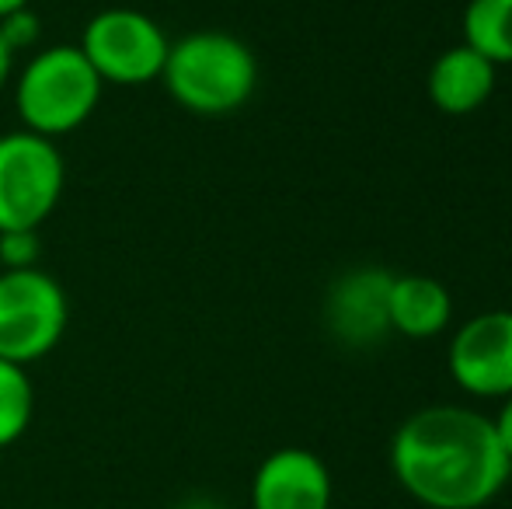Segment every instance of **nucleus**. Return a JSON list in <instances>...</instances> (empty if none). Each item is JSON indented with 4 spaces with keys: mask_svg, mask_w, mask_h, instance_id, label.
<instances>
[{
    "mask_svg": "<svg viewBox=\"0 0 512 509\" xmlns=\"http://www.w3.org/2000/svg\"><path fill=\"white\" fill-rule=\"evenodd\" d=\"M11 67H14V53H11V46L4 42V35H0V91L7 88V77H11Z\"/></svg>",
    "mask_w": 512,
    "mask_h": 509,
    "instance_id": "nucleus-17",
    "label": "nucleus"
},
{
    "mask_svg": "<svg viewBox=\"0 0 512 509\" xmlns=\"http://www.w3.org/2000/svg\"><path fill=\"white\" fill-rule=\"evenodd\" d=\"M495 74H499V67L467 42L450 46L429 70V81H425L429 102L446 116H471L492 98Z\"/></svg>",
    "mask_w": 512,
    "mask_h": 509,
    "instance_id": "nucleus-10",
    "label": "nucleus"
},
{
    "mask_svg": "<svg viewBox=\"0 0 512 509\" xmlns=\"http://www.w3.org/2000/svg\"><path fill=\"white\" fill-rule=\"evenodd\" d=\"M39 28H42V21H39V14H35L32 7H21V11L0 18V35H4V42L11 46L14 56L39 39Z\"/></svg>",
    "mask_w": 512,
    "mask_h": 509,
    "instance_id": "nucleus-15",
    "label": "nucleus"
},
{
    "mask_svg": "<svg viewBox=\"0 0 512 509\" xmlns=\"http://www.w3.org/2000/svg\"><path fill=\"white\" fill-rule=\"evenodd\" d=\"M67 293L39 265L0 269V360L32 367L67 332Z\"/></svg>",
    "mask_w": 512,
    "mask_h": 509,
    "instance_id": "nucleus-4",
    "label": "nucleus"
},
{
    "mask_svg": "<svg viewBox=\"0 0 512 509\" xmlns=\"http://www.w3.org/2000/svg\"><path fill=\"white\" fill-rule=\"evenodd\" d=\"M492 426H495V436H499L502 450H506L509 461H512V394H509V398H502L499 415L492 419Z\"/></svg>",
    "mask_w": 512,
    "mask_h": 509,
    "instance_id": "nucleus-16",
    "label": "nucleus"
},
{
    "mask_svg": "<svg viewBox=\"0 0 512 509\" xmlns=\"http://www.w3.org/2000/svg\"><path fill=\"white\" fill-rule=\"evenodd\" d=\"M102 102V77L81 46H53L25 63L14 88V109L28 133L46 140L67 136L95 116Z\"/></svg>",
    "mask_w": 512,
    "mask_h": 509,
    "instance_id": "nucleus-3",
    "label": "nucleus"
},
{
    "mask_svg": "<svg viewBox=\"0 0 512 509\" xmlns=\"http://www.w3.org/2000/svg\"><path fill=\"white\" fill-rule=\"evenodd\" d=\"M251 509H331V471L314 450L283 447L258 464Z\"/></svg>",
    "mask_w": 512,
    "mask_h": 509,
    "instance_id": "nucleus-8",
    "label": "nucleus"
},
{
    "mask_svg": "<svg viewBox=\"0 0 512 509\" xmlns=\"http://www.w3.org/2000/svg\"><path fill=\"white\" fill-rule=\"evenodd\" d=\"M185 509H216L213 503H192V506H185Z\"/></svg>",
    "mask_w": 512,
    "mask_h": 509,
    "instance_id": "nucleus-19",
    "label": "nucleus"
},
{
    "mask_svg": "<svg viewBox=\"0 0 512 509\" xmlns=\"http://www.w3.org/2000/svg\"><path fill=\"white\" fill-rule=\"evenodd\" d=\"M161 81L185 112L220 119L251 102L258 88V60L237 35L203 28L171 42Z\"/></svg>",
    "mask_w": 512,
    "mask_h": 509,
    "instance_id": "nucleus-2",
    "label": "nucleus"
},
{
    "mask_svg": "<svg viewBox=\"0 0 512 509\" xmlns=\"http://www.w3.org/2000/svg\"><path fill=\"white\" fill-rule=\"evenodd\" d=\"M39 258V231L0 234V269H32Z\"/></svg>",
    "mask_w": 512,
    "mask_h": 509,
    "instance_id": "nucleus-14",
    "label": "nucleus"
},
{
    "mask_svg": "<svg viewBox=\"0 0 512 509\" xmlns=\"http://www.w3.org/2000/svg\"><path fill=\"white\" fill-rule=\"evenodd\" d=\"M464 42L495 67H512V0H471L464 7Z\"/></svg>",
    "mask_w": 512,
    "mask_h": 509,
    "instance_id": "nucleus-12",
    "label": "nucleus"
},
{
    "mask_svg": "<svg viewBox=\"0 0 512 509\" xmlns=\"http://www.w3.org/2000/svg\"><path fill=\"white\" fill-rule=\"evenodd\" d=\"M35 415V387L28 367L0 360V450L18 443Z\"/></svg>",
    "mask_w": 512,
    "mask_h": 509,
    "instance_id": "nucleus-13",
    "label": "nucleus"
},
{
    "mask_svg": "<svg viewBox=\"0 0 512 509\" xmlns=\"http://www.w3.org/2000/svg\"><path fill=\"white\" fill-rule=\"evenodd\" d=\"M453 384L471 398L502 401L512 394V311H481L453 332L446 349Z\"/></svg>",
    "mask_w": 512,
    "mask_h": 509,
    "instance_id": "nucleus-7",
    "label": "nucleus"
},
{
    "mask_svg": "<svg viewBox=\"0 0 512 509\" xmlns=\"http://www.w3.org/2000/svg\"><path fill=\"white\" fill-rule=\"evenodd\" d=\"M453 318V297L432 276H394L387 290V325L405 339H436Z\"/></svg>",
    "mask_w": 512,
    "mask_h": 509,
    "instance_id": "nucleus-11",
    "label": "nucleus"
},
{
    "mask_svg": "<svg viewBox=\"0 0 512 509\" xmlns=\"http://www.w3.org/2000/svg\"><path fill=\"white\" fill-rule=\"evenodd\" d=\"M391 471L425 509H481L512 475L492 415L464 405H429L408 415L391 440Z\"/></svg>",
    "mask_w": 512,
    "mask_h": 509,
    "instance_id": "nucleus-1",
    "label": "nucleus"
},
{
    "mask_svg": "<svg viewBox=\"0 0 512 509\" xmlns=\"http://www.w3.org/2000/svg\"><path fill=\"white\" fill-rule=\"evenodd\" d=\"M391 272L384 269H352L331 286L328 293V325L349 346H373L387 325V290Z\"/></svg>",
    "mask_w": 512,
    "mask_h": 509,
    "instance_id": "nucleus-9",
    "label": "nucleus"
},
{
    "mask_svg": "<svg viewBox=\"0 0 512 509\" xmlns=\"http://www.w3.org/2000/svg\"><path fill=\"white\" fill-rule=\"evenodd\" d=\"M67 164L53 140L28 129L0 136V234L39 231L60 206Z\"/></svg>",
    "mask_w": 512,
    "mask_h": 509,
    "instance_id": "nucleus-5",
    "label": "nucleus"
},
{
    "mask_svg": "<svg viewBox=\"0 0 512 509\" xmlns=\"http://www.w3.org/2000/svg\"><path fill=\"white\" fill-rule=\"evenodd\" d=\"M32 0H0V18H7V14L21 11V7H28Z\"/></svg>",
    "mask_w": 512,
    "mask_h": 509,
    "instance_id": "nucleus-18",
    "label": "nucleus"
},
{
    "mask_svg": "<svg viewBox=\"0 0 512 509\" xmlns=\"http://www.w3.org/2000/svg\"><path fill=\"white\" fill-rule=\"evenodd\" d=\"M77 46L102 77V84L136 88V84L161 81L171 39L150 14L136 7H108L84 25Z\"/></svg>",
    "mask_w": 512,
    "mask_h": 509,
    "instance_id": "nucleus-6",
    "label": "nucleus"
}]
</instances>
